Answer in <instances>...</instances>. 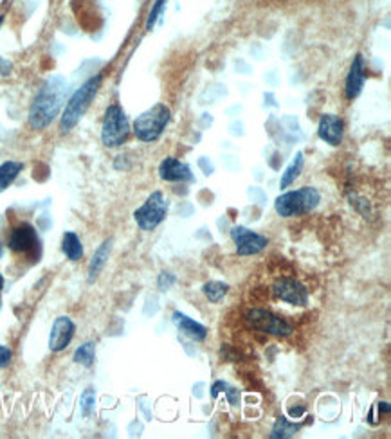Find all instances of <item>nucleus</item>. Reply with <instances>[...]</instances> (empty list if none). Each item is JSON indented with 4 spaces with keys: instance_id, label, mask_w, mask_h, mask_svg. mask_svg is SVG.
<instances>
[{
    "instance_id": "1",
    "label": "nucleus",
    "mask_w": 391,
    "mask_h": 439,
    "mask_svg": "<svg viewBox=\"0 0 391 439\" xmlns=\"http://www.w3.org/2000/svg\"><path fill=\"white\" fill-rule=\"evenodd\" d=\"M67 95V83L61 76H54L40 88L29 108V125L44 130L56 119Z\"/></svg>"
},
{
    "instance_id": "2",
    "label": "nucleus",
    "mask_w": 391,
    "mask_h": 439,
    "mask_svg": "<svg viewBox=\"0 0 391 439\" xmlns=\"http://www.w3.org/2000/svg\"><path fill=\"white\" fill-rule=\"evenodd\" d=\"M101 74L91 78V80L85 81L80 88L73 94V98L68 99L67 105H65L64 114H61V132L67 133L74 128V126L80 123V119L83 118L85 112L91 106L92 99L96 98L99 91V85H101Z\"/></svg>"
},
{
    "instance_id": "3",
    "label": "nucleus",
    "mask_w": 391,
    "mask_h": 439,
    "mask_svg": "<svg viewBox=\"0 0 391 439\" xmlns=\"http://www.w3.org/2000/svg\"><path fill=\"white\" fill-rule=\"evenodd\" d=\"M321 202V195L315 187H300L296 191H289L276 198L274 202V209L283 218H293V216L307 215V212L314 211Z\"/></svg>"
},
{
    "instance_id": "4",
    "label": "nucleus",
    "mask_w": 391,
    "mask_h": 439,
    "mask_svg": "<svg viewBox=\"0 0 391 439\" xmlns=\"http://www.w3.org/2000/svg\"><path fill=\"white\" fill-rule=\"evenodd\" d=\"M171 118V112L166 105L159 103V105L152 106L150 110L143 112L133 123V133L143 143H153L163 135L164 128L168 126Z\"/></svg>"
},
{
    "instance_id": "5",
    "label": "nucleus",
    "mask_w": 391,
    "mask_h": 439,
    "mask_svg": "<svg viewBox=\"0 0 391 439\" xmlns=\"http://www.w3.org/2000/svg\"><path fill=\"white\" fill-rule=\"evenodd\" d=\"M130 135V123L119 105H111L105 112L101 126V140L106 148H118Z\"/></svg>"
},
{
    "instance_id": "6",
    "label": "nucleus",
    "mask_w": 391,
    "mask_h": 439,
    "mask_svg": "<svg viewBox=\"0 0 391 439\" xmlns=\"http://www.w3.org/2000/svg\"><path fill=\"white\" fill-rule=\"evenodd\" d=\"M245 321L247 324L251 326L253 329H256V331H262V334L267 335H274V337H289V335L294 331L290 322H287L285 319L273 314V311L262 310V308L247 310Z\"/></svg>"
},
{
    "instance_id": "7",
    "label": "nucleus",
    "mask_w": 391,
    "mask_h": 439,
    "mask_svg": "<svg viewBox=\"0 0 391 439\" xmlns=\"http://www.w3.org/2000/svg\"><path fill=\"white\" fill-rule=\"evenodd\" d=\"M168 215V202L166 198L163 197L161 191H156V193L150 195L146 198V202L141 205L139 209H136L133 212V220L136 224L139 225L141 231H153L157 225H161L164 222Z\"/></svg>"
},
{
    "instance_id": "8",
    "label": "nucleus",
    "mask_w": 391,
    "mask_h": 439,
    "mask_svg": "<svg viewBox=\"0 0 391 439\" xmlns=\"http://www.w3.org/2000/svg\"><path fill=\"white\" fill-rule=\"evenodd\" d=\"M231 238L233 242H235L238 256H253V254H260L262 250H265L267 245H269V239H267L265 236L249 231V229L242 227V225L231 229Z\"/></svg>"
},
{
    "instance_id": "9",
    "label": "nucleus",
    "mask_w": 391,
    "mask_h": 439,
    "mask_svg": "<svg viewBox=\"0 0 391 439\" xmlns=\"http://www.w3.org/2000/svg\"><path fill=\"white\" fill-rule=\"evenodd\" d=\"M273 294L276 299L283 301V303L294 304V306H307L308 303V291L300 281L289 279V277H281L273 284Z\"/></svg>"
},
{
    "instance_id": "10",
    "label": "nucleus",
    "mask_w": 391,
    "mask_h": 439,
    "mask_svg": "<svg viewBox=\"0 0 391 439\" xmlns=\"http://www.w3.org/2000/svg\"><path fill=\"white\" fill-rule=\"evenodd\" d=\"M8 247L16 254H33L34 250H40V239L36 234V229L29 224H20L9 234Z\"/></svg>"
},
{
    "instance_id": "11",
    "label": "nucleus",
    "mask_w": 391,
    "mask_h": 439,
    "mask_svg": "<svg viewBox=\"0 0 391 439\" xmlns=\"http://www.w3.org/2000/svg\"><path fill=\"white\" fill-rule=\"evenodd\" d=\"M74 331H76V324L71 317L64 315L54 321L53 329L49 335V349L53 353H60L67 349V346L73 342Z\"/></svg>"
},
{
    "instance_id": "12",
    "label": "nucleus",
    "mask_w": 391,
    "mask_h": 439,
    "mask_svg": "<svg viewBox=\"0 0 391 439\" xmlns=\"http://www.w3.org/2000/svg\"><path fill=\"white\" fill-rule=\"evenodd\" d=\"M318 135L319 139L325 140L330 146H339L345 135V123L341 118L334 114H325L323 118L319 119L318 126Z\"/></svg>"
},
{
    "instance_id": "13",
    "label": "nucleus",
    "mask_w": 391,
    "mask_h": 439,
    "mask_svg": "<svg viewBox=\"0 0 391 439\" xmlns=\"http://www.w3.org/2000/svg\"><path fill=\"white\" fill-rule=\"evenodd\" d=\"M366 74H365V60H362V54H355L352 61V67H350L348 76H346V98L355 99L362 92L365 87Z\"/></svg>"
},
{
    "instance_id": "14",
    "label": "nucleus",
    "mask_w": 391,
    "mask_h": 439,
    "mask_svg": "<svg viewBox=\"0 0 391 439\" xmlns=\"http://www.w3.org/2000/svg\"><path fill=\"white\" fill-rule=\"evenodd\" d=\"M159 175L163 180L166 182H190L193 180V173H191L190 166L181 160L173 159V157H168L161 162L159 166Z\"/></svg>"
},
{
    "instance_id": "15",
    "label": "nucleus",
    "mask_w": 391,
    "mask_h": 439,
    "mask_svg": "<svg viewBox=\"0 0 391 439\" xmlns=\"http://www.w3.org/2000/svg\"><path fill=\"white\" fill-rule=\"evenodd\" d=\"M171 319H173V324L177 326L186 337H190L191 341L202 342L205 337H208V329H205V326H202L200 322L193 321V319L188 317V315L181 314V311H175Z\"/></svg>"
},
{
    "instance_id": "16",
    "label": "nucleus",
    "mask_w": 391,
    "mask_h": 439,
    "mask_svg": "<svg viewBox=\"0 0 391 439\" xmlns=\"http://www.w3.org/2000/svg\"><path fill=\"white\" fill-rule=\"evenodd\" d=\"M111 250H112V238L105 239V242L99 245V249L96 250L94 258H92L91 262V267H88V281H91V283L99 276V272L105 269L106 262H108V256H111Z\"/></svg>"
},
{
    "instance_id": "17",
    "label": "nucleus",
    "mask_w": 391,
    "mask_h": 439,
    "mask_svg": "<svg viewBox=\"0 0 391 439\" xmlns=\"http://www.w3.org/2000/svg\"><path fill=\"white\" fill-rule=\"evenodd\" d=\"M61 250L71 262H80L83 258V245L74 232H65L61 239Z\"/></svg>"
},
{
    "instance_id": "18",
    "label": "nucleus",
    "mask_w": 391,
    "mask_h": 439,
    "mask_svg": "<svg viewBox=\"0 0 391 439\" xmlns=\"http://www.w3.org/2000/svg\"><path fill=\"white\" fill-rule=\"evenodd\" d=\"M22 162H15V160L0 164V193L11 186L15 178L20 175V171H22Z\"/></svg>"
},
{
    "instance_id": "19",
    "label": "nucleus",
    "mask_w": 391,
    "mask_h": 439,
    "mask_svg": "<svg viewBox=\"0 0 391 439\" xmlns=\"http://www.w3.org/2000/svg\"><path fill=\"white\" fill-rule=\"evenodd\" d=\"M301 425L296 423H290L289 420H287L285 416H280L276 420V423H274L273 432L269 434L270 439H287V438H293V435H296L298 432H300Z\"/></svg>"
},
{
    "instance_id": "20",
    "label": "nucleus",
    "mask_w": 391,
    "mask_h": 439,
    "mask_svg": "<svg viewBox=\"0 0 391 439\" xmlns=\"http://www.w3.org/2000/svg\"><path fill=\"white\" fill-rule=\"evenodd\" d=\"M303 164H305L303 153L298 152L296 157H294V160H293V162H290V166L287 167L285 171H283V175H281V180H280V187H281V190H285V187H289L290 184H293V182L296 180L298 177H300L301 170H303Z\"/></svg>"
},
{
    "instance_id": "21",
    "label": "nucleus",
    "mask_w": 391,
    "mask_h": 439,
    "mask_svg": "<svg viewBox=\"0 0 391 439\" xmlns=\"http://www.w3.org/2000/svg\"><path fill=\"white\" fill-rule=\"evenodd\" d=\"M96 360V344L94 342H85L74 353V362L83 366V368H91Z\"/></svg>"
},
{
    "instance_id": "22",
    "label": "nucleus",
    "mask_w": 391,
    "mask_h": 439,
    "mask_svg": "<svg viewBox=\"0 0 391 439\" xmlns=\"http://www.w3.org/2000/svg\"><path fill=\"white\" fill-rule=\"evenodd\" d=\"M202 291L209 299V303H218V301L224 299V296L229 291V286L225 283H220V281H209V283L204 284Z\"/></svg>"
},
{
    "instance_id": "23",
    "label": "nucleus",
    "mask_w": 391,
    "mask_h": 439,
    "mask_svg": "<svg viewBox=\"0 0 391 439\" xmlns=\"http://www.w3.org/2000/svg\"><path fill=\"white\" fill-rule=\"evenodd\" d=\"M94 403H96V393L92 387H88V389H85L83 394H81V413H83L85 418H88L92 414V410H94Z\"/></svg>"
},
{
    "instance_id": "24",
    "label": "nucleus",
    "mask_w": 391,
    "mask_h": 439,
    "mask_svg": "<svg viewBox=\"0 0 391 439\" xmlns=\"http://www.w3.org/2000/svg\"><path fill=\"white\" fill-rule=\"evenodd\" d=\"M166 4H168V0H156V4H153L152 11H150V15H148V20H146V29H148V31L153 29V26H156L157 19H159V16H161L163 9L166 8Z\"/></svg>"
},
{
    "instance_id": "25",
    "label": "nucleus",
    "mask_w": 391,
    "mask_h": 439,
    "mask_svg": "<svg viewBox=\"0 0 391 439\" xmlns=\"http://www.w3.org/2000/svg\"><path fill=\"white\" fill-rule=\"evenodd\" d=\"M11 349L0 344V368H8L9 362H11Z\"/></svg>"
},
{
    "instance_id": "26",
    "label": "nucleus",
    "mask_w": 391,
    "mask_h": 439,
    "mask_svg": "<svg viewBox=\"0 0 391 439\" xmlns=\"http://www.w3.org/2000/svg\"><path fill=\"white\" fill-rule=\"evenodd\" d=\"M173 283H175V276H171V274L163 272V274H161V276H159V286H161V290H168V288H170Z\"/></svg>"
},
{
    "instance_id": "27",
    "label": "nucleus",
    "mask_w": 391,
    "mask_h": 439,
    "mask_svg": "<svg viewBox=\"0 0 391 439\" xmlns=\"http://www.w3.org/2000/svg\"><path fill=\"white\" fill-rule=\"evenodd\" d=\"M225 389H228V383H225L224 380H218V382H215L211 386V398H218V394L224 393Z\"/></svg>"
},
{
    "instance_id": "28",
    "label": "nucleus",
    "mask_w": 391,
    "mask_h": 439,
    "mask_svg": "<svg viewBox=\"0 0 391 439\" xmlns=\"http://www.w3.org/2000/svg\"><path fill=\"white\" fill-rule=\"evenodd\" d=\"M224 393L228 394V400H229V403H231V406H236V403H238V398H240L238 389H235V387H229L228 386V389H225Z\"/></svg>"
},
{
    "instance_id": "29",
    "label": "nucleus",
    "mask_w": 391,
    "mask_h": 439,
    "mask_svg": "<svg viewBox=\"0 0 391 439\" xmlns=\"http://www.w3.org/2000/svg\"><path fill=\"white\" fill-rule=\"evenodd\" d=\"M11 68H13V65H11V61H8V60H4V58H0V74H9V72H11Z\"/></svg>"
},
{
    "instance_id": "30",
    "label": "nucleus",
    "mask_w": 391,
    "mask_h": 439,
    "mask_svg": "<svg viewBox=\"0 0 391 439\" xmlns=\"http://www.w3.org/2000/svg\"><path fill=\"white\" fill-rule=\"evenodd\" d=\"M379 407H380V413H384V414L391 413V407H390V403H387V401H380Z\"/></svg>"
},
{
    "instance_id": "31",
    "label": "nucleus",
    "mask_w": 391,
    "mask_h": 439,
    "mask_svg": "<svg viewBox=\"0 0 391 439\" xmlns=\"http://www.w3.org/2000/svg\"><path fill=\"white\" fill-rule=\"evenodd\" d=\"M2 288H4V277L0 274V291H2Z\"/></svg>"
},
{
    "instance_id": "32",
    "label": "nucleus",
    "mask_w": 391,
    "mask_h": 439,
    "mask_svg": "<svg viewBox=\"0 0 391 439\" xmlns=\"http://www.w3.org/2000/svg\"><path fill=\"white\" fill-rule=\"evenodd\" d=\"M2 252H4V249H2V243H0V258H2Z\"/></svg>"
},
{
    "instance_id": "33",
    "label": "nucleus",
    "mask_w": 391,
    "mask_h": 439,
    "mask_svg": "<svg viewBox=\"0 0 391 439\" xmlns=\"http://www.w3.org/2000/svg\"><path fill=\"white\" fill-rule=\"evenodd\" d=\"M2 24H4V19H2V16H0V27H2Z\"/></svg>"
}]
</instances>
